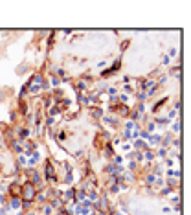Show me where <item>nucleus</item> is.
Returning a JSON list of instances; mask_svg holds the SVG:
<instances>
[{
	"mask_svg": "<svg viewBox=\"0 0 191 215\" xmlns=\"http://www.w3.org/2000/svg\"><path fill=\"white\" fill-rule=\"evenodd\" d=\"M37 197V188H35V184L31 182H26L22 186V191H20V199L24 200V202H31V200Z\"/></svg>",
	"mask_w": 191,
	"mask_h": 215,
	"instance_id": "obj_1",
	"label": "nucleus"
},
{
	"mask_svg": "<svg viewBox=\"0 0 191 215\" xmlns=\"http://www.w3.org/2000/svg\"><path fill=\"white\" fill-rule=\"evenodd\" d=\"M46 177H48L50 180H55V171H53V167H52L50 162L46 164Z\"/></svg>",
	"mask_w": 191,
	"mask_h": 215,
	"instance_id": "obj_2",
	"label": "nucleus"
},
{
	"mask_svg": "<svg viewBox=\"0 0 191 215\" xmlns=\"http://www.w3.org/2000/svg\"><path fill=\"white\" fill-rule=\"evenodd\" d=\"M20 191H22V186H19V184L11 186V195L13 197H20Z\"/></svg>",
	"mask_w": 191,
	"mask_h": 215,
	"instance_id": "obj_3",
	"label": "nucleus"
},
{
	"mask_svg": "<svg viewBox=\"0 0 191 215\" xmlns=\"http://www.w3.org/2000/svg\"><path fill=\"white\" fill-rule=\"evenodd\" d=\"M19 134H20V138H26V136H28V131H26V129H22Z\"/></svg>",
	"mask_w": 191,
	"mask_h": 215,
	"instance_id": "obj_4",
	"label": "nucleus"
}]
</instances>
